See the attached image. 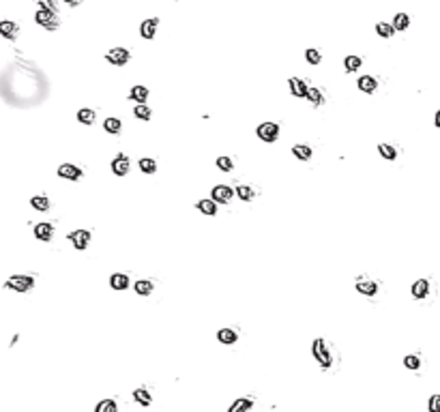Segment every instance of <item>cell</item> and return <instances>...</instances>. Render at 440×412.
<instances>
[{
    "mask_svg": "<svg viewBox=\"0 0 440 412\" xmlns=\"http://www.w3.org/2000/svg\"><path fill=\"white\" fill-rule=\"evenodd\" d=\"M34 286V277L30 275H13V277L6 279V288L15 292H30V288Z\"/></svg>",
    "mask_w": 440,
    "mask_h": 412,
    "instance_id": "obj_1",
    "label": "cell"
},
{
    "mask_svg": "<svg viewBox=\"0 0 440 412\" xmlns=\"http://www.w3.org/2000/svg\"><path fill=\"white\" fill-rule=\"evenodd\" d=\"M312 352H314V357H316V361L322 365V367H329L333 361H331V352H329V348H327V342H324L322 337H318L314 342V346H312Z\"/></svg>",
    "mask_w": 440,
    "mask_h": 412,
    "instance_id": "obj_2",
    "label": "cell"
},
{
    "mask_svg": "<svg viewBox=\"0 0 440 412\" xmlns=\"http://www.w3.org/2000/svg\"><path fill=\"white\" fill-rule=\"evenodd\" d=\"M37 24H41V26H45L47 30H56L58 28V19H56V13L52 11V9H45V6H39V11H37Z\"/></svg>",
    "mask_w": 440,
    "mask_h": 412,
    "instance_id": "obj_3",
    "label": "cell"
},
{
    "mask_svg": "<svg viewBox=\"0 0 440 412\" xmlns=\"http://www.w3.org/2000/svg\"><path fill=\"white\" fill-rule=\"evenodd\" d=\"M256 133H258V137H260L262 142H275L277 140V135H279V125L277 122H262L260 127L256 129Z\"/></svg>",
    "mask_w": 440,
    "mask_h": 412,
    "instance_id": "obj_4",
    "label": "cell"
},
{
    "mask_svg": "<svg viewBox=\"0 0 440 412\" xmlns=\"http://www.w3.org/2000/svg\"><path fill=\"white\" fill-rule=\"evenodd\" d=\"M105 58H107V62L116 64V67H122V64L129 62L131 54H129V49H125V47H114V49H110V52L105 54Z\"/></svg>",
    "mask_w": 440,
    "mask_h": 412,
    "instance_id": "obj_5",
    "label": "cell"
},
{
    "mask_svg": "<svg viewBox=\"0 0 440 412\" xmlns=\"http://www.w3.org/2000/svg\"><path fill=\"white\" fill-rule=\"evenodd\" d=\"M69 241L73 243V247L75 249H86L88 247V243H90V232L88 230H75V232H71L69 234Z\"/></svg>",
    "mask_w": 440,
    "mask_h": 412,
    "instance_id": "obj_6",
    "label": "cell"
},
{
    "mask_svg": "<svg viewBox=\"0 0 440 412\" xmlns=\"http://www.w3.org/2000/svg\"><path fill=\"white\" fill-rule=\"evenodd\" d=\"M232 196H234V189L228 185H217L213 189V200L219 202V204H228V202L232 200Z\"/></svg>",
    "mask_w": 440,
    "mask_h": 412,
    "instance_id": "obj_7",
    "label": "cell"
},
{
    "mask_svg": "<svg viewBox=\"0 0 440 412\" xmlns=\"http://www.w3.org/2000/svg\"><path fill=\"white\" fill-rule=\"evenodd\" d=\"M34 236H37L39 241H43V243H49V241H52V236H54V226L49 221L37 223V226H34Z\"/></svg>",
    "mask_w": 440,
    "mask_h": 412,
    "instance_id": "obj_8",
    "label": "cell"
},
{
    "mask_svg": "<svg viewBox=\"0 0 440 412\" xmlns=\"http://www.w3.org/2000/svg\"><path fill=\"white\" fill-rule=\"evenodd\" d=\"M288 86H290V92L294 97H307V92H309V86L305 84V79H301V77H290L288 79Z\"/></svg>",
    "mask_w": 440,
    "mask_h": 412,
    "instance_id": "obj_9",
    "label": "cell"
},
{
    "mask_svg": "<svg viewBox=\"0 0 440 412\" xmlns=\"http://www.w3.org/2000/svg\"><path fill=\"white\" fill-rule=\"evenodd\" d=\"M157 26H159V19L157 17H148V19H144L142 21V26H140V34L144 39H153L155 37V32H157Z\"/></svg>",
    "mask_w": 440,
    "mask_h": 412,
    "instance_id": "obj_10",
    "label": "cell"
},
{
    "mask_svg": "<svg viewBox=\"0 0 440 412\" xmlns=\"http://www.w3.org/2000/svg\"><path fill=\"white\" fill-rule=\"evenodd\" d=\"M58 176H62V178H69V180H77V178H82V170L77 168V165L62 163L60 168H58Z\"/></svg>",
    "mask_w": 440,
    "mask_h": 412,
    "instance_id": "obj_11",
    "label": "cell"
},
{
    "mask_svg": "<svg viewBox=\"0 0 440 412\" xmlns=\"http://www.w3.org/2000/svg\"><path fill=\"white\" fill-rule=\"evenodd\" d=\"M112 172L116 176H125L129 172V157L127 155H118L116 159L112 161Z\"/></svg>",
    "mask_w": 440,
    "mask_h": 412,
    "instance_id": "obj_12",
    "label": "cell"
},
{
    "mask_svg": "<svg viewBox=\"0 0 440 412\" xmlns=\"http://www.w3.org/2000/svg\"><path fill=\"white\" fill-rule=\"evenodd\" d=\"M357 290L361 294H365V296H374L378 292V284H376V281H372V279H359L357 281Z\"/></svg>",
    "mask_w": 440,
    "mask_h": 412,
    "instance_id": "obj_13",
    "label": "cell"
},
{
    "mask_svg": "<svg viewBox=\"0 0 440 412\" xmlns=\"http://www.w3.org/2000/svg\"><path fill=\"white\" fill-rule=\"evenodd\" d=\"M17 32H19V26L15 24V21H9V19L0 21V34H2V37H6V39H15V37H17Z\"/></svg>",
    "mask_w": 440,
    "mask_h": 412,
    "instance_id": "obj_14",
    "label": "cell"
},
{
    "mask_svg": "<svg viewBox=\"0 0 440 412\" xmlns=\"http://www.w3.org/2000/svg\"><path fill=\"white\" fill-rule=\"evenodd\" d=\"M430 294V279H419L413 284V296L415 299H425Z\"/></svg>",
    "mask_w": 440,
    "mask_h": 412,
    "instance_id": "obj_15",
    "label": "cell"
},
{
    "mask_svg": "<svg viewBox=\"0 0 440 412\" xmlns=\"http://www.w3.org/2000/svg\"><path fill=\"white\" fill-rule=\"evenodd\" d=\"M129 99L138 101V105H144V101L148 99V88L146 86H133V88L129 90Z\"/></svg>",
    "mask_w": 440,
    "mask_h": 412,
    "instance_id": "obj_16",
    "label": "cell"
},
{
    "mask_svg": "<svg viewBox=\"0 0 440 412\" xmlns=\"http://www.w3.org/2000/svg\"><path fill=\"white\" fill-rule=\"evenodd\" d=\"M217 339H219L221 344H226V346H232V344L239 342V333H236V331H232V329H221L219 333H217Z\"/></svg>",
    "mask_w": 440,
    "mask_h": 412,
    "instance_id": "obj_17",
    "label": "cell"
},
{
    "mask_svg": "<svg viewBox=\"0 0 440 412\" xmlns=\"http://www.w3.org/2000/svg\"><path fill=\"white\" fill-rule=\"evenodd\" d=\"M110 286L114 288V290H125V288L129 286V277L125 273H114L110 277Z\"/></svg>",
    "mask_w": 440,
    "mask_h": 412,
    "instance_id": "obj_18",
    "label": "cell"
},
{
    "mask_svg": "<svg viewBox=\"0 0 440 412\" xmlns=\"http://www.w3.org/2000/svg\"><path fill=\"white\" fill-rule=\"evenodd\" d=\"M359 88L363 90V92H374V90L378 88L376 77H372V75H361V79H359Z\"/></svg>",
    "mask_w": 440,
    "mask_h": 412,
    "instance_id": "obj_19",
    "label": "cell"
},
{
    "mask_svg": "<svg viewBox=\"0 0 440 412\" xmlns=\"http://www.w3.org/2000/svg\"><path fill=\"white\" fill-rule=\"evenodd\" d=\"M361 64H363V58H361V56H346V60H344V67H346V71H348V73H355V71H359Z\"/></svg>",
    "mask_w": 440,
    "mask_h": 412,
    "instance_id": "obj_20",
    "label": "cell"
},
{
    "mask_svg": "<svg viewBox=\"0 0 440 412\" xmlns=\"http://www.w3.org/2000/svg\"><path fill=\"white\" fill-rule=\"evenodd\" d=\"M95 118H97V114H95V110H90V107H82V110L77 112V120H80L82 125H92Z\"/></svg>",
    "mask_w": 440,
    "mask_h": 412,
    "instance_id": "obj_21",
    "label": "cell"
},
{
    "mask_svg": "<svg viewBox=\"0 0 440 412\" xmlns=\"http://www.w3.org/2000/svg\"><path fill=\"white\" fill-rule=\"evenodd\" d=\"M292 155L301 159V161H309V159H312V148L305 146V144H297V146L292 148Z\"/></svg>",
    "mask_w": 440,
    "mask_h": 412,
    "instance_id": "obj_22",
    "label": "cell"
},
{
    "mask_svg": "<svg viewBox=\"0 0 440 412\" xmlns=\"http://www.w3.org/2000/svg\"><path fill=\"white\" fill-rule=\"evenodd\" d=\"M251 406H254V402L247 400V397H241V400H236L232 406H230L228 412H247V410H251Z\"/></svg>",
    "mask_w": 440,
    "mask_h": 412,
    "instance_id": "obj_23",
    "label": "cell"
},
{
    "mask_svg": "<svg viewBox=\"0 0 440 412\" xmlns=\"http://www.w3.org/2000/svg\"><path fill=\"white\" fill-rule=\"evenodd\" d=\"M198 211L204 215H215L217 213V202L215 200H200L198 202Z\"/></svg>",
    "mask_w": 440,
    "mask_h": 412,
    "instance_id": "obj_24",
    "label": "cell"
},
{
    "mask_svg": "<svg viewBox=\"0 0 440 412\" xmlns=\"http://www.w3.org/2000/svg\"><path fill=\"white\" fill-rule=\"evenodd\" d=\"M153 290H155V286H153V281H150V279H140V281H135V292H138V294L148 296Z\"/></svg>",
    "mask_w": 440,
    "mask_h": 412,
    "instance_id": "obj_25",
    "label": "cell"
},
{
    "mask_svg": "<svg viewBox=\"0 0 440 412\" xmlns=\"http://www.w3.org/2000/svg\"><path fill=\"white\" fill-rule=\"evenodd\" d=\"M140 170L144 172V174H155V172H157V161H155V159H150V157H144V159H140Z\"/></svg>",
    "mask_w": 440,
    "mask_h": 412,
    "instance_id": "obj_26",
    "label": "cell"
},
{
    "mask_svg": "<svg viewBox=\"0 0 440 412\" xmlns=\"http://www.w3.org/2000/svg\"><path fill=\"white\" fill-rule=\"evenodd\" d=\"M133 397H135V402L142 404V406H150V404H153V397H150V393L146 391V389H135Z\"/></svg>",
    "mask_w": 440,
    "mask_h": 412,
    "instance_id": "obj_27",
    "label": "cell"
},
{
    "mask_svg": "<svg viewBox=\"0 0 440 412\" xmlns=\"http://www.w3.org/2000/svg\"><path fill=\"white\" fill-rule=\"evenodd\" d=\"M376 32L380 34V37L389 39V37H393V34H395V28H393V24H387V21H378V24H376Z\"/></svg>",
    "mask_w": 440,
    "mask_h": 412,
    "instance_id": "obj_28",
    "label": "cell"
},
{
    "mask_svg": "<svg viewBox=\"0 0 440 412\" xmlns=\"http://www.w3.org/2000/svg\"><path fill=\"white\" fill-rule=\"evenodd\" d=\"M410 26V17L406 15V13H398L393 19V28L395 30H406V28Z\"/></svg>",
    "mask_w": 440,
    "mask_h": 412,
    "instance_id": "obj_29",
    "label": "cell"
},
{
    "mask_svg": "<svg viewBox=\"0 0 440 412\" xmlns=\"http://www.w3.org/2000/svg\"><path fill=\"white\" fill-rule=\"evenodd\" d=\"M103 129L107 133H120V129H122V122L118 120V118H107L105 122H103Z\"/></svg>",
    "mask_w": 440,
    "mask_h": 412,
    "instance_id": "obj_30",
    "label": "cell"
},
{
    "mask_svg": "<svg viewBox=\"0 0 440 412\" xmlns=\"http://www.w3.org/2000/svg\"><path fill=\"white\" fill-rule=\"evenodd\" d=\"M307 99H309V103H314V105H322V103H324V95H322L318 88H314V86H309Z\"/></svg>",
    "mask_w": 440,
    "mask_h": 412,
    "instance_id": "obj_31",
    "label": "cell"
},
{
    "mask_svg": "<svg viewBox=\"0 0 440 412\" xmlns=\"http://www.w3.org/2000/svg\"><path fill=\"white\" fill-rule=\"evenodd\" d=\"M30 206L37 208V211H47V208H49V200L45 196H34V198H30Z\"/></svg>",
    "mask_w": 440,
    "mask_h": 412,
    "instance_id": "obj_32",
    "label": "cell"
},
{
    "mask_svg": "<svg viewBox=\"0 0 440 412\" xmlns=\"http://www.w3.org/2000/svg\"><path fill=\"white\" fill-rule=\"evenodd\" d=\"M378 153L385 157V159H389V161H393V159L398 157V150H395L391 144H380V146H378Z\"/></svg>",
    "mask_w": 440,
    "mask_h": 412,
    "instance_id": "obj_33",
    "label": "cell"
},
{
    "mask_svg": "<svg viewBox=\"0 0 440 412\" xmlns=\"http://www.w3.org/2000/svg\"><path fill=\"white\" fill-rule=\"evenodd\" d=\"M236 196H239L241 200H254L256 191L251 189L249 185H239V187H236Z\"/></svg>",
    "mask_w": 440,
    "mask_h": 412,
    "instance_id": "obj_34",
    "label": "cell"
},
{
    "mask_svg": "<svg viewBox=\"0 0 440 412\" xmlns=\"http://www.w3.org/2000/svg\"><path fill=\"white\" fill-rule=\"evenodd\" d=\"M404 365L408 367V370H413V372H417L421 367V357L419 354H408L406 359H404Z\"/></svg>",
    "mask_w": 440,
    "mask_h": 412,
    "instance_id": "obj_35",
    "label": "cell"
},
{
    "mask_svg": "<svg viewBox=\"0 0 440 412\" xmlns=\"http://www.w3.org/2000/svg\"><path fill=\"white\" fill-rule=\"evenodd\" d=\"M133 114H135V118H140V120H150V116H153V112H150L148 105H135Z\"/></svg>",
    "mask_w": 440,
    "mask_h": 412,
    "instance_id": "obj_36",
    "label": "cell"
},
{
    "mask_svg": "<svg viewBox=\"0 0 440 412\" xmlns=\"http://www.w3.org/2000/svg\"><path fill=\"white\" fill-rule=\"evenodd\" d=\"M95 412H118L116 402H112V400H103V402H99V404H97V408H95Z\"/></svg>",
    "mask_w": 440,
    "mask_h": 412,
    "instance_id": "obj_37",
    "label": "cell"
},
{
    "mask_svg": "<svg viewBox=\"0 0 440 412\" xmlns=\"http://www.w3.org/2000/svg\"><path fill=\"white\" fill-rule=\"evenodd\" d=\"M217 168H219V170H223V172H232L234 163H232V159H230V157L221 155V157L217 159Z\"/></svg>",
    "mask_w": 440,
    "mask_h": 412,
    "instance_id": "obj_38",
    "label": "cell"
},
{
    "mask_svg": "<svg viewBox=\"0 0 440 412\" xmlns=\"http://www.w3.org/2000/svg\"><path fill=\"white\" fill-rule=\"evenodd\" d=\"M305 58H307V62L309 64H320V60H322V54L318 52V49H307L305 52Z\"/></svg>",
    "mask_w": 440,
    "mask_h": 412,
    "instance_id": "obj_39",
    "label": "cell"
},
{
    "mask_svg": "<svg viewBox=\"0 0 440 412\" xmlns=\"http://www.w3.org/2000/svg\"><path fill=\"white\" fill-rule=\"evenodd\" d=\"M428 410H430V412H440V393H436V395H432V397H430V402H428Z\"/></svg>",
    "mask_w": 440,
    "mask_h": 412,
    "instance_id": "obj_40",
    "label": "cell"
},
{
    "mask_svg": "<svg viewBox=\"0 0 440 412\" xmlns=\"http://www.w3.org/2000/svg\"><path fill=\"white\" fill-rule=\"evenodd\" d=\"M434 122H436V127H438V129H440V110H438V112H436V118H434Z\"/></svg>",
    "mask_w": 440,
    "mask_h": 412,
    "instance_id": "obj_41",
    "label": "cell"
}]
</instances>
